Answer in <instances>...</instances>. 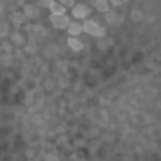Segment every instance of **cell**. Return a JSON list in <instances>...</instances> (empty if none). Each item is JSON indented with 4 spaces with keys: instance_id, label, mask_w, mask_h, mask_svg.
Masks as SVG:
<instances>
[{
    "instance_id": "cell-1",
    "label": "cell",
    "mask_w": 161,
    "mask_h": 161,
    "mask_svg": "<svg viewBox=\"0 0 161 161\" xmlns=\"http://www.w3.org/2000/svg\"><path fill=\"white\" fill-rule=\"evenodd\" d=\"M82 26H83V31L90 34L91 36L103 38V37H106L107 35L106 28L93 20H86L83 23Z\"/></svg>"
},
{
    "instance_id": "cell-2",
    "label": "cell",
    "mask_w": 161,
    "mask_h": 161,
    "mask_svg": "<svg viewBox=\"0 0 161 161\" xmlns=\"http://www.w3.org/2000/svg\"><path fill=\"white\" fill-rule=\"evenodd\" d=\"M49 20L53 26L58 29H64L67 28L70 22V18L66 14H52L49 17Z\"/></svg>"
},
{
    "instance_id": "cell-3",
    "label": "cell",
    "mask_w": 161,
    "mask_h": 161,
    "mask_svg": "<svg viewBox=\"0 0 161 161\" xmlns=\"http://www.w3.org/2000/svg\"><path fill=\"white\" fill-rule=\"evenodd\" d=\"M91 12H92V9L88 6L83 5V4L75 5L72 10L73 16L76 19H85L91 14Z\"/></svg>"
},
{
    "instance_id": "cell-4",
    "label": "cell",
    "mask_w": 161,
    "mask_h": 161,
    "mask_svg": "<svg viewBox=\"0 0 161 161\" xmlns=\"http://www.w3.org/2000/svg\"><path fill=\"white\" fill-rule=\"evenodd\" d=\"M106 20H107L108 24L116 26V25H122L125 21V18L122 14L116 12L115 10H109L108 13L107 14Z\"/></svg>"
},
{
    "instance_id": "cell-5",
    "label": "cell",
    "mask_w": 161,
    "mask_h": 161,
    "mask_svg": "<svg viewBox=\"0 0 161 161\" xmlns=\"http://www.w3.org/2000/svg\"><path fill=\"white\" fill-rule=\"evenodd\" d=\"M91 4L95 9H97L98 11H102V12L109 11V8H110L108 0H91Z\"/></svg>"
},
{
    "instance_id": "cell-6",
    "label": "cell",
    "mask_w": 161,
    "mask_h": 161,
    "mask_svg": "<svg viewBox=\"0 0 161 161\" xmlns=\"http://www.w3.org/2000/svg\"><path fill=\"white\" fill-rule=\"evenodd\" d=\"M24 14L30 19H34L39 17L40 9L38 8V7H35L33 5H25L24 7Z\"/></svg>"
},
{
    "instance_id": "cell-7",
    "label": "cell",
    "mask_w": 161,
    "mask_h": 161,
    "mask_svg": "<svg viewBox=\"0 0 161 161\" xmlns=\"http://www.w3.org/2000/svg\"><path fill=\"white\" fill-rule=\"evenodd\" d=\"M67 29H68L69 34H71L72 36H77L83 31V26L77 22H71Z\"/></svg>"
},
{
    "instance_id": "cell-8",
    "label": "cell",
    "mask_w": 161,
    "mask_h": 161,
    "mask_svg": "<svg viewBox=\"0 0 161 161\" xmlns=\"http://www.w3.org/2000/svg\"><path fill=\"white\" fill-rule=\"evenodd\" d=\"M67 43H68L69 47L71 49H73L74 51H75V52H78V51L82 50L83 47H84V45L81 42V41H79L78 39H76L75 37H70L67 40Z\"/></svg>"
},
{
    "instance_id": "cell-9",
    "label": "cell",
    "mask_w": 161,
    "mask_h": 161,
    "mask_svg": "<svg viewBox=\"0 0 161 161\" xmlns=\"http://www.w3.org/2000/svg\"><path fill=\"white\" fill-rule=\"evenodd\" d=\"M52 12V14H65L66 12V8L60 3H57L56 1L53 3V5L49 8Z\"/></svg>"
},
{
    "instance_id": "cell-10",
    "label": "cell",
    "mask_w": 161,
    "mask_h": 161,
    "mask_svg": "<svg viewBox=\"0 0 161 161\" xmlns=\"http://www.w3.org/2000/svg\"><path fill=\"white\" fill-rule=\"evenodd\" d=\"M131 18L134 22H141L143 19V13L141 10L134 8L131 11Z\"/></svg>"
},
{
    "instance_id": "cell-11",
    "label": "cell",
    "mask_w": 161,
    "mask_h": 161,
    "mask_svg": "<svg viewBox=\"0 0 161 161\" xmlns=\"http://www.w3.org/2000/svg\"><path fill=\"white\" fill-rule=\"evenodd\" d=\"M109 42H111V40L103 37V38H100V40H99V42H98V46H99L101 49H107V48H108L109 45H110Z\"/></svg>"
},
{
    "instance_id": "cell-12",
    "label": "cell",
    "mask_w": 161,
    "mask_h": 161,
    "mask_svg": "<svg viewBox=\"0 0 161 161\" xmlns=\"http://www.w3.org/2000/svg\"><path fill=\"white\" fill-rule=\"evenodd\" d=\"M55 0H40L38 3V6L41 8H50V7L53 5Z\"/></svg>"
},
{
    "instance_id": "cell-13",
    "label": "cell",
    "mask_w": 161,
    "mask_h": 161,
    "mask_svg": "<svg viewBox=\"0 0 161 161\" xmlns=\"http://www.w3.org/2000/svg\"><path fill=\"white\" fill-rule=\"evenodd\" d=\"M60 3L64 7H73L75 5V0H60Z\"/></svg>"
},
{
    "instance_id": "cell-14",
    "label": "cell",
    "mask_w": 161,
    "mask_h": 161,
    "mask_svg": "<svg viewBox=\"0 0 161 161\" xmlns=\"http://www.w3.org/2000/svg\"><path fill=\"white\" fill-rule=\"evenodd\" d=\"M110 3L114 6V7H119L122 6L125 2V0H109Z\"/></svg>"
}]
</instances>
